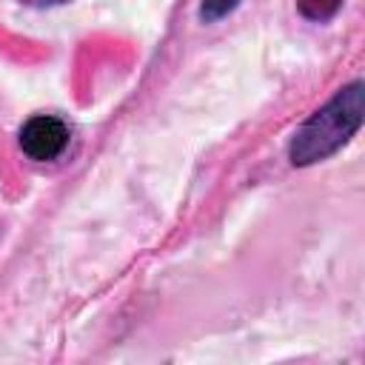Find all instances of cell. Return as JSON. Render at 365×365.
Segmentation results:
<instances>
[{
    "label": "cell",
    "instance_id": "6da1fadb",
    "mask_svg": "<svg viewBox=\"0 0 365 365\" xmlns=\"http://www.w3.org/2000/svg\"><path fill=\"white\" fill-rule=\"evenodd\" d=\"M362 125V83L354 80L339 88L322 108H317L291 137V165H314L348 145Z\"/></svg>",
    "mask_w": 365,
    "mask_h": 365
},
{
    "label": "cell",
    "instance_id": "7a4b0ae2",
    "mask_svg": "<svg viewBox=\"0 0 365 365\" xmlns=\"http://www.w3.org/2000/svg\"><path fill=\"white\" fill-rule=\"evenodd\" d=\"M17 143L31 163H54L66 154L71 143V128L54 114H34L23 123Z\"/></svg>",
    "mask_w": 365,
    "mask_h": 365
},
{
    "label": "cell",
    "instance_id": "3957f363",
    "mask_svg": "<svg viewBox=\"0 0 365 365\" xmlns=\"http://www.w3.org/2000/svg\"><path fill=\"white\" fill-rule=\"evenodd\" d=\"M242 0H202L200 3V20L202 23H217L222 17H228Z\"/></svg>",
    "mask_w": 365,
    "mask_h": 365
},
{
    "label": "cell",
    "instance_id": "277c9868",
    "mask_svg": "<svg viewBox=\"0 0 365 365\" xmlns=\"http://www.w3.org/2000/svg\"><path fill=\"white\" fill-rule=\"evenodd\" d=\"M342 0H299V11L308 20H328L331 14H336Z\"/></svg>",
    "mask_w": 365,
    "mask_h": 365
},
{
    "label": "cell",
    "instance_id": "5b68a950",
    "mask_svg": "<svg viewBox=\"0 0 365 365\" xmlns=\"http://www.w3.org/2000/svg\"><path fill=\"white\" fill-rule=\"evenodd\" d=\"M20 3L34 6V9H51V6H66V3H71V0H20Z\"/></svg>",
    "mask_w": 365,
    "mask_h": 365
}]
</instances>
